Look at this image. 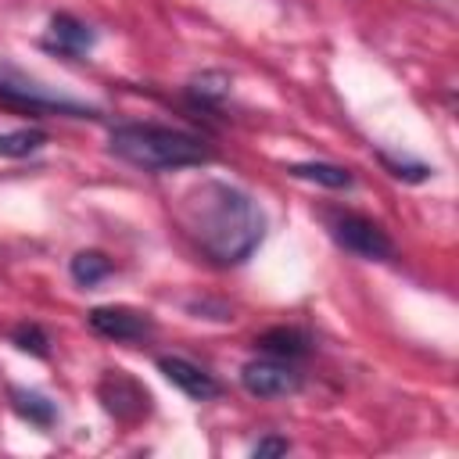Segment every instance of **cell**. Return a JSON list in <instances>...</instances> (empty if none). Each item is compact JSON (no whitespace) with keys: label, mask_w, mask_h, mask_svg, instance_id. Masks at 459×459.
<instances>
[{"label":"cell","mask_w":459,"mask_h":459,"mask_svg":"<svg viewBox=\"0 0 459 459\" xmlns=\"http://www.w3.org/2000/svg\"><path fill=\"white\" fill-rule=\"evenodd\" d=\"M176 222L190 244L215 265L244 262L265 233V215L251 194L240 186L204 179L190 186L176 204Z\"/></svg>","instance_id":"cell-1"},{"label":"cell","mask_w":459,"mask_h":459,"mask_svg":"<svg viewBox=\"0 0 459 459\" xmlns=\"http://www.w3.org/2000/svg\"><path fill=\"white\" fill-rule=\"evenodd\" d=\"M111 154L122 161L143 169V172H169V169H186V165H204L212 161V147L186 129L172 126H154V122H122L108 136Z\"/></svg>","instance_id":"cell-2"},{"label":"cell","mask_w":459,"mask_h":459,"mask_svg":"<svg viewBox=\"0 0 459 459\" xmlns=\"http://www.w3.org/2000/svg\"><path fill=\"white\" fill-rule=\"evenodd\" d=\"M0 104L29 111V115H72V118H86L93 115V108L68 100V97H54L50 90H43L39 82L25 79L22 72L0 65Z\"/></svg>","instance_id":"cell-3"},{"label":"cell","mask_w":459,"mask_h":459,"mask_svg":"<svg viewBox=\"0 0 459 459\" xmlns=\"http://www.w3.org/2000/svg\"><path fill=\"white\" fill-rule=\"evenodd\" d=\"M326 222H330V237L344 251H351L359 258H369V262L394 258V240L384 233L380 222H373V219H366L359 212H330Z\"/></svg>","instance_id":"cell-4"},{"label":"cell","mask_w":459,"mask_h":459,"mask_svg":"<svg viewBox=\"0 0 459 459\" xmlns=\"http://www.w3.org/2000/svg\"><path fill=\"white\" fill-rule=\"evenodd\" d=\"M240 384L251 398H287L301 387V373L287 359H255L240 369Z\"/></svg>","instance_id":"cell-5"},{"label":"cell","mask_w":459,"mask_h":459,"mask_svg":"<svg viewBox=\"0 0 459 459\" xmlns=\"http://www.w3.org/2000/svg\"><path fill=\"white\" fill-rule=\"evenodd\" d=\"M90 330L108 337V341H143L154 333V319L147 312L126 308V305H97L86 316Z\"/></svg>","instance_id":"cell-6"},{"label":"cell","mask_w":459,"mask_h":459,"mask_svg":"<svg viewBox=\"0 0 459 459\" xmlns=\"http://www.w3.org/2000/svg\"><path fill=\"white\" fill-rule=\"evenodd\" d=\"M97 394H100V402H104V409L115 416V420H140V416H147V391L133 380V377H126L122 369H111L104 380H100V387H97Z\"/></svg>","instance_id":"cell-7"},{"label":"cell","mask_w":459,"mask_h":459,"mask_svg":"<svg viewBox=\"0 0 459 459\" xmlns=\"http://www.w3.org/2000/svg\"><path fill=\"white\" fill-rule=\"evenodd\" d=\"M158 369H161V377L172 384V387H179L186 398H194V402H212V398H219V380L212 377V373H204L201 366H194L190 359H179V355H161L158 359Z\"/></svg>","instance_id":"cell-8"},{"label":"cell","mask_w":459,"mask_h":459,"mask_svg":"<svg viewBox=\"0 0 459 459\" xmlns=\"http://www.w3.org/2000/svg\"><path fill=\"white\" fill-rule=\"evenodd\" d=\"M93 43H97V32L75 14H54L47 39H43L47 50H57L65 57H86L93 50Z\"/></svg>","instance_id":"cell-9"},{"label":"cell","mask_w":459,"mask_h":459,"mask_svg":"<svg viewBox=\"0 0 459 459\" xmlns=\"http://www.w3.org/2000/svg\"><path fill=\"white\" fill-rule=\"evenodd\" d=\"M255 344H258V351H265V355H273V359H287V362L305 359L308 348H312L308 337H305L301 330H294V326H273V330L258 333Z\"/></svg>","instance_id":"cell-10"},{"label":"cell","mask_w":459,"mask_h":459,"mask_svg":"<svg viewBox=\"0 0 459 459\" xmlns=\"http://www.w3.org/2000/svg\"><path fill=\"white\" fill-rule=\"evenodd\" d=\"M287 172L294 179H308V183H319L330 190H348L355 183V176L344 165H330V161H298V165H287Z\"/></svg>","instance_id":"cell-11"},{"label":"cell","mask_w":459,"mask_h":459,"mask_svg":"<svg viewBox=\"0 0 459 459\" xmlns=\"http://www.w3.org/2000/svg\"><path fill=\"white\" fill-rule=\"evenodd\" d=\"M11 405H14V412L22 416V420H29L32 427H54V420H57V409H54V402L47 398V394H39V391H25V387H11Z\"/></svg>","instance_id":"cell-12"},{"label":"cell","mask_w":459,"mask_h":459,"mask_svg":"<svg viewBox=\"0 0 459 459\" xmlns=\"http://www.w3.org/2000/svg\"><path fill=\"white\" fill-rule=\"evenodd\" d=\"M68 273L79 287H97L100 280H108L115 273V262L104 251H79V255H72Z\"/></svg>","instance_id":"cell-13"},{"label":"cell","mask_w":459,"mask_h":459,"mask_svg":"<svg viewBox=\"0 0 459 459\" xmlns=\"http://www.w3.org/2000/svg\"><path fill=\"white\" fill-rule=\"evenodd\" d=\"M47 143L43 129H11L0 133V158H29Z\"/></svg>","instance_id":"cell-14"},{"label":"cell","mask_w":459,"mask_h":459,"mask_svg":"<svg viewBox=\"0 0 459 459\" xmlns=\"http://www.w3.org/2000/svg\"><path fill=\"white\" fill-rule=\"evenodd\" d=\"M11 341H14L22 351L36 355V359H47V355H50V337H47V330H43L39 323H18V326L11 330Z\"/></svg>","instance_id":"cell-15"},{"label":"cell","mask_w":459,"mask_h":459,"mask_svg":"<svg viewBox=\"0 0 459 459\" xmlns=\"http://www.w3.org/2000/svg\"><path fill=\"white\" fill-rule=\"evenodd\" d=\"M226 93H230V79L222 72H208V75H201V79L190 82V97L197 104H219Z\"/></svg>","instance_id":"cell-16"},{"label":"cell","mask_w":459,"mask_h":459,"mask_svg":"<svg viewBox=\"0 0 459 459\" xmlns=\"http://www.w3.org/2000/svg\"><path fill=\"white\" fill-rule=\"evenodd\" d=\"M380 165H384L394 179H405V183H423V179L430 176V165H423V161H398V158H391V154H380Z\"/></svg>","instance_id":"cell-17"},{"label":"cell","mask_w":459,"mask_h":459,"mask_svg":"<svg viewBox=\"0 0 459 459\" xmlns=\"http://www.w3.org/2000/svg\"><path fill=\"white\" fill-rule=\"evenodd\" d=\"M287 452H290V441H287V437H262V441L251 448L255 459H265V455H287Z\"/></svg>","instance_id":"cell-18"}]
</instances>
